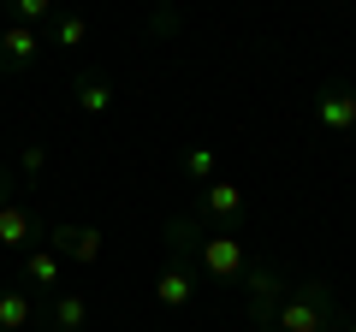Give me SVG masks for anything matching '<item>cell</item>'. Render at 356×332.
<instances>
[{"instance_id": "10", "label": "cell", "mask_w": 356, "mask_h": 332, "mask_svg": "<svg viewBox=\"0 0 356 332\" xmlns=\"http://www.w3.org/2000/svg\"><path fill=\"white\" fill-rule=\"evenodd\" d=\"M60 273H65V261L54 256L48 243H36V249H24V279L36 285V297H54V291H60Z\"/></svg>"}, {"instance_id": "9", "label": "cell", "mask_w": 356, "mask_h": 332, "mask_svg": "<svg viewBox=\"0 0 356 332\" xmlns=\"http://www.w3.org/2000/svg\"><path fill=\"white\" fill-rule=\"evenodd\" d=\"M36 326V291L0 285V332H30Z\"/></svg>"}, {"instance_id": "3", "label": "cell", "mask_w": 356, "mask_h": 332, "mask_svg": "<svg viewBox=\"0 0 356 332\" xmlns=\"http://www.w3.org/2000/svg\"><path fill=\"white\" fill-rule=\"evenodd\" d=\"M243 291H250V320L267 332V320H273V308L285 303V267H273V261H250V273H243Z\"/></svg>"}, {"instance_id": "8", "label": "cell", "mask_w": 356, "mask_h": 332, "mask_svg": "<svg viewBox=\"0 0 356 332\" xmlns=\"http://www.w3.org/2000/svg\"><path fill=\"white\" fill-rule=\"evenodd\" d=\"M42 48H48V42H42L30 24H6V30H0V72H24V65H36Z\"/></svg>"}, {"instance_id": "4", "label": "cell", "mask_w": 356, "mask_h": 332, "mask_svg": "<svg viewBox=\"0 0 356 332\" xmlns=\"http://www.w3.org/2000/svg\"><path fill=\"white\" fill-rule=\"evenodd\" d=\"M42 238H48L42 214L24 202V196H6V202H0V243H6V249H36Z\"/></svg>"}, {"instance_id": "2", "label": "cell", "mask_w": 356, "mask_h": 332, "mask_svg": "<svg viewBox=\"0 0 356 332\" xmlns=\"http://www.w3.org/2000/svg\"><path fill=\"white\" fill-rule=\"evenodd\" d=\"M196 261H202V273H208V279H220V285H243V273H250V256H243V238H238V231H202Z\"/></svg>"}, {"instance_id": "5", "label": "cell", "mask_w": 356, "mask_h": 332, "mask_svg": "<svg viewBox=\"0 0 356 332\" xmlns=\"http://www.w3.org/2000/svg\"><path fill=\"white\" fill-rule=\"evenodd\" d=\"M60 261H72V267H95L102 261V231L95 226H48V238H42Z\"/></svg>"}, {"instance_id": "1", "label": "cell", "mask_w": 356, "mask_h": 332, "mask_svg": "<svg viewBox=\"0 0 356 332\" xmlns=\"http://www.w3.org/2000/svg\"><path fill=\"white\" fill-rule=\"evenodd\" d=\"M339 315H332V285L327 279H303L285 291V303L273 308L267 332H332Z\"/></svg>"}, {"instance_id": "13", "label": "cell", "mask_w": 356, "mask_h": 332, "mask_svg": "<svg viewBox=\"0 0 356 332\" xmlns=\"http://www.w3.org/2000/svg\"><path fill=\"white\" fill-rule=\"evenodd\" d=\"M72 101L83 107L89 119H102L107 107H113V83H107V77H77V83H72Z\"/></svg>"}, {"instance_id": "11", "label": "cell", "mask_w": 356, "mask_h": 332, "mask_svg": "<svg viewBox=\"0 0 356 332\" xmlns=\"http://www.w3.org/2000/svg\"><path fill=\"white\" fill-rule=\"evenodd\" d=\"M154 303H161V308H191L196 303V273L191 267H161V279H154Z\"/></svg>"}, {"instance_id": "16", "label": "cell", "mask_w": 356, "mask_h": 332, "mask_svg": "<svg viewBox=\"0 0 356 332\" xmlns=\"http://www.w3.org/2000/svg\"><path fill=\"white\" fill-rule=\"evenodd\" d=\"M42 18H60V6H54V0H18V13H13V24H30V30H36Z\"/></svg>"}, {"instance_id": "6", "label": "cell", "mask_w": 356, "mask_h": 332, "mask_svg": "<svg viewBox=\"0 0 356 332\" xmlns=\"http://www.w3.org/2000/svg\"><path fill=\"white\" fill-rule=\"evenodd\" d=\"M315 125L332 131V137H356V90L327 83V90L315 95Z\"/></svg>"}, {"instance_id": "12", "label": "cell", "mask_w": 356, "mask_h": 332, "mask_svg": "<svg viewBox=\"0 0 356 332\" xmlns=\"http://www.w3.org/2000/svg\"><path fill=\"white\" fill-rule=\"evenodd\" d=\"M89 326V303L77 291H54L48 297V332H83Z\"/></svg>"}, {"instance_id": "19", "label": "cell", "mask_w": 356, "mask_h": 332, "mask_svg": "<svg viewBox=\"0 0 356 332\" xmlns=\"http://www.w3.org/2000/svg\"><path fill=\"white\" fill-rule=\"evenodd\" d=\"M344 332H356V320H344Z\"/></svg>"}, {"instance_id": "17", "label": "cell", "mask_w": 356, "mask_h": 332, "mask_svg": "<svg viewBox=\"0 0 356 332\" xmlns=\"http://www.w3.org/2000/svg\"><path fill=\"white\" fill-rule=\"evenodd\" d=\"M18 166H24V172H42V166H48V149H36V142H30V149L18 154Z\"/></svg>"}, {"instance_id": "15", "label": "cell", "mask_w": 356, "mask_h": 332, "mask_svg": "<svg viewBox=\"0 0 356 332\" xmlns=\"http://www.w3.org/2000/svg\"><path fill=\"white\" fill-rule=\"evenodd\" d=\"M83 36H89V24H83L77 13H60V18H54V48H77Z\"/></svg>"}, {"instance_id": "7", "label": "cell", "mask_w": 356, "mask_h": 332, "mask_svg": "<svg viewBox=\"0 0 356 332\" xmlns=\"http://www.w3.org/2000/svg\"><path fill=\"white\" fill-rule=\"evenodd\" d=\"M202 214L214 219V231H238V226H243V190H238L232 179H214V184L202 190Z\"/></svg>"}, {"instance_id": "18", "label": "cell", "mask_w": 356, "mask_h": 332, "mask_svg": "<svg viewBox=\"0 0 356 332\" xmlns=\"http://www.w3.org/2000/svg\"><path fill=\"white\" fill-rule=\"evenodd\" d=\"M6 196H13V172H6V166H0V202H6Z\"/></svg>"}, {"instance_id": "14", "label": "cell", "mask_w": 356, "mask_h": 332, "mask_svg": "<svg viewBox=\"0 0 356 332\" xmlns=\"http://www.w3.org/2000/svg\"><path fill=\"white\" fill-rule=\"evenodd\" d=\"M184 179L208 190V184H214V149H191L184 154Z\"/></svg>"}]
</instances>
